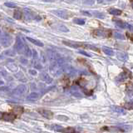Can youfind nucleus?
Here are the masks:
<instances>
[{
    "label": "nucleus",
    "mask_w": 133,
    "mask_h": 133,
    "mask_svg": "<svg viewBox=\"0 0 133 133\" xmlns=\"http://www.w3.org/2000/svg\"><path fill=\"white\" fill-rule=\"evenodd\" d=\"M15 47H16L17 52H18V53L25 54L27 57H31V56H32V51L28 48V47L19 38V37H18V38H17Z\"/></svg>",
    "instance_id": "f257e3e1"
},
{
    "label": "nucleus",
    "mask_w": 133,
    "mask_h": 133,
    "mask_svg": "<svg viewBox=\"0 0 133 133\" xmlns=\"http://www.w3.org/2000/svg\"><path fill=\"white\" fill-rule=\"evenodd\" d=\"M26 92H27V87H26V85L22 84V85L18 86L15 89L13 90V94L14 95V96L21 97V96H23V94H25Z\"/></svg>",
    "instance_id": "f03ea898"
},
{
    "label": "nucleus",
    "mask_w": 133,
    "mask_h": 133,
    "mask_svg": "<svg viewBox=\"0 0 133 133\" xmlns=\"http://www.w3.org/2000/svg\"><path fill=\"white\" fill-rule=\"evenodd\" d=\"M129 77H132V74L129 71L125 70L124 72H122L121 74L116 77V82H124Z\"/></svg>",
    "instance_id": "7ed1b4c3"
},
{
    "label": "nucleus",
    "mask_w": 133,
    "mask_h": 133,
    "mask_svg": "<svg viewBox=\"0 0 133 133\" xmlns=\"http://www.w3.org/2000/svg\"><path fill=\"white\" fill-rule=\"evenodd\" d=\"M38 112L40 113V115H42L43 117L47 118V119H51V118H53V111L47 110V109H44V108L38 109Z\"/></svg>",
    "instance_id": "20e7f679"
},
{
    "label": "nucleus",
    "mask_w": 133,
    "mask_h": 133,
    "mask_svg": "<svg viewBox=\"0 0 133 133\" xmlns=\"http://www.w3.org/2000/svg\"><path fill=\"white\" fill-rule=\"evenodd\" d=\"M110 31L107 30H95L93 32V34L95 36L101 37H107L110 36Z\"/></svg>",
    "instance_id": "39448f33"
},
{
    "label": "nucleus",
    "mask_w": 133,
    "mask_h": 133,
    "mask_svg": "<svg viewBox=\"0 0 133 133\" xmlns=\"http://www.w3.org/2000/svg\"><path fill=\"white\" fill-rule=\"evenodd\" d=\"M0 42H1L3 46L8 47L11 44V37L10 36H8V35H7V34L3 35V36L1 37V38H0Z\"/></svg>",
    "instance_id": "423d86ee"
},
{
    "label": "nucleus",
    "mask_w": 133,
    "mask_h": 133,
    "mask_svg": "<svg viewBox=\"0 0 133 133\" xmlns=\"http://www.w3.org/2000/svg\"><path fill=\"white\" fill-rule=\"evenodd\" d=\"M47 57H48V59L52 62V63H55V62H57L59 58H60L58 53H55V52H51V51L48 52Z\"/></svg>",
    "instance_id": "0eeeda50"
},
{
    "label": "nucleus",
    "mask_w": 133,
    "mask_h": 133,
    "mask_svg": "<svg viewBox=\"0 0 133 133\" xmlns=\"http://www.w3.org/2000/svg\"><path fill=\"white\" fill-rule=\"evenodd\" d=\"M63 44H65V45H66V46H68V47H73V48H78V47H85V45L78 43V42H75L63 41Z\"/></svg>",
    "instance_id": "6e6552de"
},
{
    "label": "nucleus",
    "mask_w": 133,
    "mask_h": 133,
    "mask_svg": "<svg viewBox=\"0 0 133 133\" xmlns=\"http://www.w3.org/2000/svg\"><path fill=\"white\" fill-rule=\"evenodd\" d=\"M16 118V116L14 115L13 113H3V119L6 122H12L15 120Z\"/></svg>",
    "instance_id": "1a4fd4ad"
},
{
    "label": "nucleus",
    "mask_w": 133,
    "mask_h": 133,
    "mask_svg": "<svg viewBox=\"0 0 133 133\" xmlns=\"http://www.w3.org/2000/svg\"><path fill=\"white\" fill-rule=\"evenodd\" d=\"M113 22L115 23V24L117 26L118 28H127V23L123 22L121 19H117V18H113Z\"/></svg>",
    "instance_id": "9d476101"
},
{
    "label": "nucleus",
    "mask_w": 133,
    "mask_h": 133,
    "mask_svg": "<svg viewBox=\"0 0 133 133\" xmlns=\"http://www.w3.org/2000/svg\"><path fill=\"white\" fill-rule=\"evenodd\" d=\"M111 109L113 111H115V112L122 114V115H125V114L127 113V111H126L124 108L121 107V106H111Z\"/></svg>",
    "instance_id": "9b49d317"
},
{
    "label": "nucleus",
    "mask_w": 133,
    "mask_h": 133,
    "mask_svg": "<svg viewBox=\"0 0 133 133\" xmlns=\"http://www.w3.org/2000/svg\"><path fill=\"white\" fill-rule=\"evenodd\" d=\"M40 78H41L43 82H47V83H51L53 82L52 77H50L48 74H47V73H41V74H40Z\"/></svg>",
    "instance_id": "f8f14e48"
},
{
    "label": "nucleus",
    "mask_w": 133,
    "mask_h": 133,
    "mask_svg": "<svg viewBox=\"0 0 133 133\" xmlns=\"http://www.w3.org/2000/svg\"><path fill=\"white\" fill-rule=\"evenodd\" d=\"M38 98H39V94L37 92H32V93H30L27 97V100L31 101H37V100H38Z\"/></svg>",
    "instance_id": "ddd939ff"
},
{
    "label": "nucleus",
    "mask_w": 133,
    "mask_h": 133,
    "mask_svg": "<svg viewBox=\"0 0 133 133\" xmlns=\"http://www.w3.org/2000/svg\"><path fill=\"white\" fill-rule=\"evenodd\" d=\"M53 13L56 14L57 16L60 17V18H67L68 17V13H66V11H63V10H56V11H53Z\"/></svg>",
    "instance_id": "4468645a"
},
{
    "label": "nucleus",
    "mask_w": 133,
    "mask_h": 133,
    "mask_svg": "<svg viewBox=\"0 0 133 133\" xmlns=\"http://www.w3.org/2000/svg\"><path fill=\"white\" fill-rule=\"evenodd\" d=\"M116 56H117V58L119 59L120 61L122 62H127L128 60V55L126 53H121V52H118L117 54H116Z\"/></svg>",
    "instance_id": "2eb2a0df"
},
{
    "label": "nucleus",
    "mask_w": 133,
    "mask_h": 133,
    "mask_svg": "<svg viewBox=\"0 0 133 133\" xmlns=\"http://www.w3.org/2000/svg\"><path fill=\"white\" fill-rule=\"evenodd\" d=\"M24 111V109H23V106H16L13 109V112L14 115H21V114L23 113Z\"/></svg>",
    "instance_id": "dca6fc26"
},
{
    "label": "nucleus",
    "mask_w": 133,
    "mask_h": 133,
    "mask_svg": "<svg viewBox=\"0 0 133 133\" xmlns=\"http://www.w3.org/2000/svg\"><path fill=\"white\" fill-rule=\"evenodd\" d=\"M102 51L104 52V53L106 54V55H108V56H113L114 55V51L111 48H110V47H103Z\"/></svg>",
    "instance_id": "f3484780"
},
{
    "label": "nucleus",
    "mask_w": 133,
    "mask_h": 133,
    "mask_svg": "<svg viewBox=\"0 0 133 133\" xmlns=\"http://www.w3.org/2000/svg\"><path fill=\"white\" fill-rule=\"evenodd\" d=\"M27 39L28 40V41H30L31 42H32V43L35 44V45H37V46H38V47H43V43H42V42L38 41V40L31 38V37H27Z\"/></svg>",
    "instance_id": "a211bd4d"
},
{
    "label": "nucleus",
    "mask_w": 133,
    "mask_h": 133,
    "mask_svg": "<svg viewBox=\"0 0 133 133\" xmlns=\"http://www.w3.org/2000/svg\"><path fill=\"white\" fill-rule=\"evenodd\" d=\"M108 12L110 14H112V15H116V16H119L122 14V11L116 8H110L108 10Z\"/></svg>",
    "instance_id": "6ab92c4d"
},
{
    "label": "nucleus",
    "mask_w": 133,
    "mask_h": 133,
    "mask_svg": "<svg viewBox=\"0 0 133 133\" xmlns=\"http://www.w3.org/2000/svg\"><path fill=\"white\" fill-rule=\"evenodd\" d=\"M50 127H51L52 130H54L56 132H63V131L64 129V127H63L60 125H52L50 126Z\"/></svg>",
    "instance_id": "aec40b11"
},
{
    "label": "nucleus",
    "mask_w": 133,
    "mask_h": 133,
    "mask_svg": "<svg viewBox=\"0 0 133 133\" xmlns=\"http://www.w3.org/2000/svg\"><path fill=\"white\" fill-rule=\"evenodd\" d=\"M123 132H130L132 130V126H121L120 127H116Z\"/></svg>",
    "instance_id": "412c9836"
},
{
    "label": "nucleus",
    "mask_w": 133,
    "mask_h": 133,
    "mask_svg": "<svg viewBox=\"0 0 133 133\" xmlns=\"http://www.w3.org/2000/svg\"><path fill=\"white\" fill-rule=\"evenodd\" d=\"M7 66H8V68H9V70H11L12 72H15V71L18 70V66H17V65H15L14 63L8 64Z\"/></svg>",
    "instance_id": "4be33fe9"
},
{
    "label": "nucleus",
    "mask_w": 133,
    "mask_h": 133,
    "mask_svg": "<svg viewBox=\"0 0 133 133\" xmlns=\"http://www.w3.org/2000/svg\"><path fill=\"white\" fill-rule=\"evenodd\" d=\"M114 37H115L116 39H120V40H124L125 39L124 35L122 34V33H117V32L114 33Z\"/></svg>",
    "instance_id": "5701e85b"
},
{
    "label": "nucleus",
    "mask_w": 133,
    "mask_h": 133,
    "mask_svg": "<svg viewBox=\"0 0 133 133\" xmlns=\"http://www.w3.org/2000/svg\"><path fill=\"white\" fill-rule=\"evenodd\" d=\"M73 22L75 23H77V24H79V25L85 24V20L82 19V18H75V19L73 20Z\"/></svg>",
    "instance_id": "b1692460"
},
{
    "label": "nucleus",
    "mask_w": 133,
    "mask_h": 133,
    "mask_svg": "<svg viewBox=\"0 0 133 133\" xmlns=\"http://www.w3.org/2000/svg\"><path fill=\"white\" fill-rule=\"evenodd\" d=\"M63 132H65V133H75V130H74V128H72V127H66V128H64Z\"/></svg>",
    "instance_id": "393cba45"
},
{
    "label": "nucleus",
    "mask_w": 133,
    "mask_h": 133,
    "mask_svg": "<svg viewBox=\"0 0 133 133\" xmlns=\"http://www.w3.org/2000/svg\"><path fill=\"white\" fill-rule=\"evenodd\" d=\"M125 107L129 110H133V101H128V102L125 103Z\"/></svg>",
    "instance_id": "a878e982"
},
{
    "label": "nucleus",
    "mask_w": 133,
    "mask_h": 133,
    "mask_svg": "<svg viewBox=\"0 0 133 133\" xmlns=\"http://www.w3.org/2000/svg\"><path fill=\"white\" fill-rule=\"evenodd\" d=\"M57 119H58L60 121H67L68 117L64 115H58V116H57Z\"/></svg>",
    "instance_id": "bb28decb"
},
{
    "label": "nucleus",
    "mask_w": 133,
    "mask_h": 133,
    "mask_svg": "<svg viewBox=\"0 0 133 133\" xmlns=\"http://www.w3.org/2000/svg\"><path fill=\"white\" fill-rule=\"evenodd\" d=\"M94 15L97 17V18H104L105 16L102 13H99V12H94Z\"/></svg>",
    "instance_id": "cd10ccee"
},
{
    "label": "nucleus",
    "mask_w": 133,
    "mask_h": 133,
    "mask_svg": "<svg viewBox=\"0 0 133 133\" xmlns=\"http://www.w3.org/2000/svg\"><path fill=\"white\" fill-rule=\"evenodd\" d=\"M58 29L62 31V32H68V28L66 27V26H64V25H60V26H58Z\"/></svg>",
    "instance_id": "c85d7f7f"
},
{
    "label": "nucleus",
    "mask_w": 133,
    "mask_h": 133,
    "mask_svg": "<svg viewBox=\"0 0 133 133\" xmlns=\"http://www.w3.org/2000/svg\"><path fill=\"white\" fill-rule=\"evenodd\" d=\"M4 6L8 7V8H16L17 5L13 3H4Z\"/></svg>",
    "instance_id": "c756f323"
},
{
    "label": "nucleus",
    "mask_w": 133,
    "mask_h": 133,
    "mask_svg": "<svg viewBox=\"0 0 133 133\" xmlns=\"http://www.w3.org/2000/svg\"><path fill=\"white\" fill-rule=\"evenodd\" d=\"M13 17L16 18V19H19V18H21V13L20 12H15Z\"/></svg>",
    "instance_id": "7c9ffc66"
},
{
    "label": "nucleus",
    "mask_w": 133,
    "mask_h": 133,
    "mask_svg": "<svg viewBox=\"0 0 133 133\" xmlns=\"http://www.w3.org/2000/svg\"><path fill=\"white\" fill-rule=\"evenodd\" d=\"M82 2L85 4H93L94 3V0H82Z\"/></svg>",
    "instance_id": "2f4dec72"
},
{
    "label": "nucleus",
    "mask_w": 133,
    "mask_h": 133,
    "mask_svg": "<svg viewBox=\"0 0 133 133\" xmlns=\"http://www.w3.org/2000/svg\"><path fill=\"white\" fill-rule=\"evenodd\" d=\"M20 61H21V63H22L23 64H24V65H27V64H28V60H27V59L21 58Z\"/></svg>",
    "instance_id": "473e14b6"
},
{
    "label": "nucleus",
    "mask_w": 133,
    "mask_h": 133,
    "mask_svg": "<svg viewBox=\"0 0 133 133\" xmlns=\"http://www.w3.org/2000/svg\"><path fill=\"white\" fill-rule=\"evenodd\" d=\"M29 73H30V74L33 75V76H36V75H37V71L31 69V70H29Z\"/></svg>",
    "instance_id": "72a5a7b5"
},
{
    "label": "nucleus",
    "mask_w": 133,
    "mask_h": 133,
    "mask_svg": "<svg viewBox=\"0 0 133 133\" xmlns=\"http://www.w3.org/2000/svg\"><path fill=\"white\" fill-rule=\"evenodd\" d=\"M79 53L81 54H83V55L87 56V57H91V55H90V54H88V53H86V52H84V51H79Z\"/></svg>",
    "instance_id": "f704fd0d"
},
{
    "label": "nucleus",
    "mask_w": 133,
    "mask_h": 133,
    "mask_svg": "<svg viewBox=\"0 0 133 133\" xmlns=\"http://www.w3.org/2000/svg\"><path fill=\"white\" fill-rule=\"evenodd\" d=\"M127 36L129 37L131 41L133 42V34H129V33H127Z\"/></svg>",
    "instance_id": "c9c22d12"
},
{
    "label": "nucleus",
    "mask_w": 133,
    "mask_h": 133,
    "mask_svg": "<svg viewBox=\"0 0 133 133\" xmlns=\"http://www.w3.org/2000/svg\"><path fill=\"white\" fill-rule=\"evenodd\" d=\"M127 28L130 29L131 31H133V26L131 25V24H129V23H127Z\"/></svg>",
    "instance_id": "e433bc0d"
},
{
    "label": "nucleus",
    "mask_w": 133,
    "mask_h": 133,
    "mask_svg": "<svg viewBox=\"0 0 133 133\" xmlns=\"http://www.w3.org/2000/svg\"><path fill=\"white\" fill-rule=\"evenodd\" d=\"M34 66H35V67H36V68H38V69H42V66L40 65L39 63H37V64H35V65H34Z\"/></svg>",
    "instance_id": "4c0bfd02"
},
{
    "label": "nucleus",
    "mask_w": 133,
    "mask_h": 133,
    "mask_svg": "<svg viewBox=\"0 0 133 133\" xmlns=\"http://www.w3.org/2000/svg\"><path fill=\"white\" fill-rule=\"evenodd\" d=\"M8 87H1L0 88V91H8Z\"/></svg>",
    "instance_id": "58836bf2"
},
{
    "label": "nucleus",
    "mask_w": 133,
    "mask_h": 133,
    "mask_svg": "<svg viewBox=\"0 0 133 133\" xmlns=\"http://www.w3.org/2000/svg\"><path fill=\"white\" fill-rule=\"evenodd\" d=\"M83 14H86L87 16H91V14H89L88 12H83Z\"/></svg>",
    "instance_id": "ea45409f"
},
{
    "label": "nucleus",
    "mask_w": 133,
    "mask_h": 133,
    "mask_svg": "<svg viewBox=\"0 0 133 133\" xmlns=\"http://www.w3.org/2000/svg\"><path fill=\"white\" fill-rule=\"evenodd\" d=\"M3 113L0 111V119H1V118H3Z\"/></svg>",
    "instance_id": "a19ab883"
},
{
    "label": "nucleus",
    "mask_w": 133,
    "mask_h": 133,
    "mask_svg": "<svg viewBox=\"0 0 133 133\" xmlns=\"http://www.w3.org/2000/svg\"><path fill=\"white\" fill-rule=\"evenodd\" d=\"M3 84H4V82H3L2 80H0V86H1V85H3Z\"/></svg>",
    "instance_id": "79ce46f5"
},
{
    "label": "nucleus",
    "mask_w": 133,
    "mask_h": 133,
    "mask_svg": "<svg viewBox=\"0 0 133 133\" xmlns=\"http://www.w3.org/2000/svg\"><path fill=\"white\" fill-rule=\"evenodd\" d=\"M45 2H52V0H43Z\"/></svg>",
    "instance_id": "37998d69"
},
{
    "label": "nucleus",
    "mask_w": 133,
    "mask_h": 133,
    "mask_svg": "<svg viewBox=\"0 0 133 133\" xmlns=\"http://www.w3.org/2000/svg\"><path fill=\"white\" fill-rule=\"evenodd\" d=\"M132 8H133V1L132 2Z\"/></svg>",
    "instance_id": "c03bdc74"
},
{
    "label": "nucleus",
    "mask_w": 133,
    "mask_h": 133,
    "mask_svg": "<svg viewBox=\"0 0 133 133\" xmlns=\"http://www.w3.org/2000/svg\"><path fill=\"white\" fill-rule=\"evenodd\" d=\"M101 1H102V0H98V2H101Z\"/></svg>",
    "instance_id": "a18cd8bd"
},
{
    "label": "nucleus",
    "mask_w": 133,
    "mask_h": 133,
    "mask_svg": "<svg viewBox=\"0 0 133 133\" xmlns=\"http://www.w3.org/2000/svg\"><path fill=\"white\" fill-rule=\"evenodd\" d=\"M75 133H77V132H75Z\"/></svg>",
    "instance_id": "49530a36"
},
{
    "label": "nucleus",
    "mask_w": 133,
    "mask_h": 133,
    "mask_svg": "<svg viewBox=\"0 0 133 133\" xmlns=\"http://www.w3.org/2000/svg\"><path fill=\"white\" fill-rule=\"evenodd\" d=\"M110 1H111V0H110Z\"/></svg>",
    "instance_id": "de8ad7c7"
}]
</instances>
